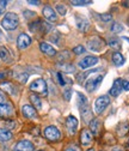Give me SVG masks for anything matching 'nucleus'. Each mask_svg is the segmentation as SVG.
<instances>
[{
	"label": "nucleus",
	"instance_id": "7ed1b4c3",
	"mask_svg": "<svg viewBox=\"0 0 129 151\" xmlns=\"http://www.w3.org/2000/svg\"><path fill=\"white\" fill-rule=\"evenodd\" d=\"M103 77H104L103 74H98V76H93V77H90V78L86 81V83H85V88H86V90L90 91V92L95 91V90L99 86V84L102 83Z\"/></svg>",
	"mask_w": 129,
	"mask_h": 151
},
{
	"label": "nucleus",
	"instance_id": "9b49d317",
	"mask_svg": "<svg viewBox=\"0 0 129 151\" xmlns=\"http://www.w3.org/2000/svg\"><path fill=\"white\" fill-rule=\"evenodd\" d=\"M33 144L30 140H21L14 146L16 151H33Z\"/></svg>",
	"mask_w": 129,
	"mask_h": 151
},
{
	"label": "nucleus",
	"instance_id": "393cba45",
	"mask_svg": "<svg viewBox=\"0 0 129 151\" xmlns=\"http://www.w3.org/2000/svg\"><path fill=\"white\" fill-rule=\"evenodd\" d=\"M128 131H129V125H128V124H122V125H120V126H118V129H117V132H118L120 136H124L125 133H128Z\"/></svg>",
	"mask_w": 129,
	"mask_h": 151
},
{
	"label": "nucleus",
	"instance_id": "4c0bfd02",
	"mask_svg": "<svg viewBox=\"0 0 129 151\" xmlns=\"http://www.w3.org/2000/svg\"><path fill=\"white\" fill-rule=\"evenodd\" d=\"M5 95H4V93L1 92V91H0V104H4V103H6L5 102Z\"/></svg>",
	"mask_w": 129,
	"mask_h": 151
},
{
	"label": "nucleus",
	"instance_id": "423d86ee",
	"mask_svg": "<svg viewBox=\"0 0 129 151\" xmlns=\"http://www.w3.org/2000/svg\"><path fill=\"white\" fill-rule=\"evenodd\" d=\"M104 46H105L104 41L100 39V37H97V36L90 39L87 42V48L92 52H100L104 48Z\"/></svg>",
	"mask_w": 129,
	"mask_h": 151
},
{
	"label": "nucleus",
	"instance_id": "473e14b6",
	"mask_svg": "<svg viewBox=\"0 0 129 151\" xmlns=\"http://www.w3.org/2000/svg\"><path fill=\"white\" fill-rule=\"evenodd\" d=\"M7 4H9L7 1H0V16H1V14L4 13L5 7H6V5H7Z\"/></svg>",
	"mask_w": 129,
	"mask_h": 151
},
{
	"label": "nucleus",
	"instance_id": "a19ab883",
	"mask_svg": "<svg viewBox=\"0 0 129 151\" xmlns=\"http://www.w3.org/2000/svg\"><path fill=\"white\" fill-rule=\"evenodd\" d=\"M4 76H5L4 73H0V79H3V78H4Z\"/></svg>",
	"mask_w": 129,
	"mask_h": 151
},
{
	"label": "nucleus",
	"instance_id": "412c9836",
	"mask_svg": "<svg viewBox=\"0 0 129 151\" xmlns=\"http://www.w3.org/2000/svg\"><path fill=\"white\" fill-rule=\"evenodd\" d=\"M90 128H91V132H92L93 134H98V133H99V129H100V122H99L97 119L91 120V122H90Z\"/></svg>",
	"mask_w": 129,
	"mask_h": 151
},
{
	"label": "nucleus",
	"instance_id": "2eb2a0df",
	"mask_svg": "<svg viewBox=\"0 0 129 151\" xmlns=\"http://www.w3.org/2000/svg\"><path fill=\"white\" fill-rule=\"evenodd\" d=\"M92 138H93V136H92V132L90 129H83L80 134V142L83 145H88L92 142Z\"/></svg>",
	"mask_w": 129,
	"mask_h": 151
},
{
	"label": "nucleus",
	"instance_id": "c03bdc74",
	"mask_svg": "<svg viewBox=\"0 0 129 151\" xmlns=\"http://www.w3.org/2000/svg\"><path fill=\"white\" fill-rule=\"evenodd\" d=\"M67 151H73V150H67Z\"/></svg>",
	"mask_w": 129,
	"mask_h": 151
},
{
	"label": "nucleus",
	"instance_id": "79ce46f5",
	"mask_svg": "<svg viewBox=\"0 0 129 151\" xmlns=\"http://www.w3.org/2000/svg\"><path fill=\"white\" fill-rule=\"evenodd\" d=\"M123 40H124V41H128V42H129V37H123Z\"/></svg>",
	"mask_w": 129,
	"mask_h": 151
},
{
	"label": "nucleus",
	"instance_id": "1a4fd4ad",
	"mask_svg": "<svg viewBox=\"0 0 129 151\" xmlns=\"http://www.w3.org/2000/svg\"><path fill=\"white\" fill-rule=\"evenodd\" d=\"M66 126H67V129H68V133L69 134H74L77 132V128H78V119L73 115H69L66 120Z\"/></svg>",
	"mask_w": 129,
	"mask_h": 151
},
{
	"label": "nucleus",
	"instance_id": "aec40b11",
	"mask_svg": "<svg viewBox=\"0 0 129 151\" xmlns=\"http://www.w3.org/2000/svg\"><path fill=\"white\" fill-rule=\"evenodd\" d=\"M113 63H114V65L115 66H122L123 64H124V58L122 56V54L121 53H118V52H115L114 54H113Z\"/></svg>",
	"mask_w": 129,
	"mask_h": 151
},
{
	"label": "nucleus",
	"instance_id": "f257e3e1",
	"mask_svg": "<svg viewBox=\"0 0 129 151\" xmlns=\"http://www.w3.org/2000/svg\"><path fill=\"white\" fill-rule=\"evenodd\" d=\"M78 106L80 108V113H81V116L84 118L85 122H91L92 119V114H91V110L88 108V102L87 99L83 95V93L78 92Z\"/></svg>",
	"mask_w": 129,
	"mask_h": 151
},
{
	"label": "nucleus",
	"instance_id": "5701e85b",
	"mask_svg": "<svg viewBox=\"0 0 129 151\" xmlns=\"http://www.w3.org/2000/svg\"><path fill=\"white\" fill-rule=\"evenodd\" d=\"M1 89L3 90H5L6 92H9V93H11V95H14L16 93V91H14V86L11 84V83H9V82H4V83H1Z\"/></svg>",
	"mask_w": 129,
	"mask_h": 151
},
{
	"label": "nucleus",
	"instance_id": "39448f33",
	"mask_svg": "<svg viewBox=\"0 0 129 151\" xmlns=\"http://www.w3.org/2000/svg\"><path fill=\"white\" fill-rule=\"evenodd\" d=\"M43 133H44V137L48 139V140H51V142H56L61 138V133H60V131L55 127V126H48L44 128L43 131Z\"/></svg>",
	"mask_w": 129,
	"mask_h": 151
},
{
	"label": "nucleus",
	"instance_id": "7c9ffc66",
	"mask_svg": "<svg viewBox=\"0 0 129 151\" xmlns=\"http://www.w3.org/2000/svg\"><path fill=\"white\" fill-rule=\"evenodd\" d=\"M73 52H74L77 55H80V54H83V53L85 52V48H84L83 46H77V47H74Z\"/></svg>",
	"mask_w": 129,
	"mask_h": 151
},
{
	"label": "nucleus",
	"instance_id": "c9c22d12",
	"mask_svg": "<svg viewBox=\"0 0 129 151\" xmlns=\"http://www.w3.org/2000/svg\"><path fill=\"white\" fill-rule=\"evenodd\" d=\"M122 88H123V90L129 91V82L128 81H122Z\"/></svg>",
	"mask_w": 129,
	"mask_h": 151
},
{
	"label": "nucleus",
	"instance_id": "c85d7f7f",
	"mask_svg": "<svg viewBox=\"0 0 129 151\" xmlns=\"http://www.w3.org/2000/svg\"><path fill=\"white\" fill-rule=\"evenodd\" d=\"M56 11H58V13H60L61 16H65L66 12H67V9H66L65 5H58V6H56Z\"/></svg>",
	"mask_w": 129,
	"mask_h": 151
},
{
	"label": "nucleus",
	"instance_id": "9d476101",
	"mask_svg": "<svg viewBox=\"0 0 129 151\" xmlns=\"http://www.w3.org/2000/svg\"><path fill=\"white\" fill-rule=\"evenodd\" d=\"M31 45V39L30 36L26 34H21L18 36V40H17V46L19 49H25Z\"/></svg>",
	"mask_w": 129,
	"mask_h": 151
},
{
	"label": "nucleus",
	"instance_id": "a878e982",
	"mask_svg": "<svg viewBox=\"0 0 129 151\" xmlns=\"http://www.w3.org/2000/svg\"><path fill=\"white\" fill-rule=\"evenodd\" d=\"M109 46L111 48H114V49H116V50L121 49V42L117 39H111V40H110L109 41Z\"/></svg>",
	"mask_w": 129,
	"mask_h": 151
},
{
	"label": "nucleus",
	"instance_id": "2f4dec72",
	"mask_svg": "<svg viewBox=\"0 0 129 151\" xmlns=\"http://www.w3.org/2000/svg\"><path fill=\"white\" fill-rule=\"evenodd\" d=\"M59 66H61L63 70H66L65 72H73L74 71V67L71 66V65H59Z\"/></svg>",
	"mask_w": 129,
	"mask_h": 151
},
{
	"label": "nucleus",
	"instance_id": "4468645a",
	"mask_svg": "<svg viewBox=\"0 0 129 151\" xmlns=\"http://www.w3.org/2000/svg\"><path fill=\"white\" fill-rule=\"evenodd\" d=\"M12 106L10 103H4L0 104V118H9L10 115H12Z\"/></svg>",
	"mask_w": 129,
	"mask_h": 151
},
{
	"label": "nucleus",
	"instance_id": "ddd939ff",
	"mask_svg": "<svg viewBox=\"0 0 129 151\" xmlns=\"http://www.w3.org/2000/svg\"><path fill=\"white\" fill-rule=\"evenodd\" d=\"M122 81L121 79H116L115 82H114V84H113V86H111V89H110V95L111 96H114V97H117L120 93L122 92Z\"/></svg>",
	"mask_w": 129,
	"mask_h": 151
},
{
	"label": "nucleus",
	"instance_id": "bb28decb",
	"mask_svg": "<svg viewBox=\"0 0 129 151\" xmlns=\"http://www.w3.org/2000/svg\"><path fill=\"white\" fill-rule=\"evenodd\" d=\"M123 25L122 24H120V23H114L113 24V27H111V31L113 32H115V34H118V32H122L123 31Z\"/></svg>",
	"mask_w": 129,
	"mask_h": 151
},
{
	"label": "nucleus",
	"instance_id": "a18cd8bd",
	"mask_svg": "<svg viewBox=\"0 0 129 151\" xmlns=\"http://www.w3.org/2000/svg\"><path fill=\"white\" fill-rule=\"evenodd\" d=\"M128 23H129V19H128Z\"/></svg>",
	"mask_w": 129,
	"mask_h": 151
},
{
	"label": "nucleus",
	"instance_id": "cd10ccee",
	"mask_svg": "<svg viewBox=\"0 0 129 151\" xmlns=\"http://www.w3.org/2000/svg\"><path fill=\"white\" fill-rule=\"evenodd\" d=\"M72 5L74 6H84V5H88V4H92V1H86V0H79V1H77V0H74V1H71Z\"/></svg>",
	"mask_w": 129,
	"mask_h": 151
},
{
	"label": "nucleus",
	"instance_id": "f03ea898",
	"mask_svg": "<svg viewBox=\"0 0 129 151\" xmlns=\"http://www.w3.org/2000/svg\"><path fill=\"white\" fill-rule=\"evenodd\" d=\"M18 24H19V18L13 12H7L1 21V25L5 30H14Z\"/></svg>",
	"mask_w": 129,
	"mask_h": 151
},
{
	"label": "nucleus",
	"instance_id": "dca6fc26",
	"mask_svg": "<svg viewBox=\"0 0 129 151\" xmlns=\"http://www.w3.org/2000/svg\"><path fill=\"white\" fill-rule=\"evenodd\" d=\"M43 16H44L46 19L51 21V22H55V21H56V18H58L56 17V13H55V11L50 6H46L43 9Z\"/></svg>",
	"mask_w": 129,
	"mask_h": 151
},
{
	"label": "nucleus",
	"instance_id": "58836bf2",
	"mask_svg": "<svg viewBox=\"0 0 129 151\" xmlns=\"http://www.w3.org/2000/svg\"><path fill=\"white\" fill-rule=\"evenodd\" d=\"M28 4H31V5H38L40 1H28Z\"/></svg>",
	"mask_w": 129,
	"mask_h": 151
},
{
	"label": "nucleus",
	"instance_id": "6ab92c4d",
	"mask_svg": "<svg viewBox=\"0 0 129 151\" xmlns=\"http://www.w3.org/2000/svg\"><path fill=\"white\" fill-rule=\"evenodd\" d=\"M12 139V132L6 128H0V142H9Z\"/></svg>",
	"mask_w": 129,
	"mask_h": 151
},
{
	"label": "nucleus",
	"instance_id": "4be33fe9",
	"mask_svg": "<svg viewBox=\"0 0 129 151\" xmlns=\"http://www.w3.org/2000/svg\"><path fill=\"white\" fill-rule=\"evenodd\" d=\"M0 58H1L6 63H11V55H10V52L6 47H1L0 48Z\"/></svg>",
	"mask_w": 129,
	"mask_h": 151
},
{
	"label": "nucleus",
	"instance_id": "f3484780",
	"mask_svg": "<svg viewBox=\"0 0 129 151\" xmlns=\"http://www.w3.org/2000/svg\"><path fill=\"white\" fill-rule=\"evenodd\" d=\"M40 48H41V50H42L44 54H47V55H50V56L56 55V50H55V48L51 47V46H50L49 43H47V42H42V43L40 45Z\"/></svg>",
	"mask_w": 129,
	"mask_h": 151
},
{
	"label": "nucleus",
	"instance_id": "0eeeda50",
	"mask_svg": "<svg viewBox=\"0 0 129 151\" xmlns=\"http://www.w3.org/2000/svg\"><path fill=\"white\" fill-rule=\"evenodd\" d=\"M30 90L37 93H47V83L44 82V79L38 78L30 84Z\"/></svg>",
	"mask_w": 129,
	"mask_h": 151
},
{
	"label": "nucleus",
	"instance_id": "c756f323",
	"mask_svg": "<svg viewBox=\"0 0 129 151\" xmlns=\"http://www.w3.org/2000/svg\"><path fill=\"white\" fill-rule=\"evenodd\" d=\"M100 19L103 22H110L113 19V16L110 13H103V14H100Z\"/></svg>",
	"mask_w": 129,
	"mask_h": 151
},
{
	"label": "nucleus",
	"instance_id": "f704fd0d",
	"mask_svg": "<svg viewBox=\"0 0 129 151\" xmlns=\"http://www.w3.org/2000/svg\"><path fill=\"white\" fill-rule=\"evenodd\" d=\"M71 93H72V90H71V89H67V90L65 91V93H63V95H65V99H66L67 101L71 100Z\"/></svg>",
	"mask_w": 129,
	"mask_h": 151
},
{
	"label": "nucleus",
	"instance_id": "b1692460",
	"mask_svg": "<svg viewBox=\"0 0 129 151\" xmlns=\"http://www.w3.org/2000/svg\"><path fill=\"white\" fill-rule=\"evenodd\" d=\"M30 100H31V102H32V104L35 106V108L36 109H41V107H42V103H41V100L36 96V95H30Z\"/></svg>",
	"mask_w": 129,
	"mask_h": 151
},
{
	"label": "nucleus",
	"instance_id": "a211bd4d",
	"mask_svg": "<svg viewBox=\"0 0 129 151\" xmlns=\"http://www.w3.org/2000/svg\"><path fill=\"white\" fill-rule=\"evenodd\" d=\"M88 21L86 18H83V17H77V27L79 30L81 31H86L88 29Z\"/></svg>",
	"mask_w": 129,
	"mask_h": 151
},
{
	"label": "nucleus",
	"instance_id": "37998d69",
	"mask_svg": "<svg viewBox=\"0 0 129 151\" xmlns=\"http://www.w3.org/2000/svg\"><path fill=\"white\" fill-rule=\"evenodd\" d=\"M87 151H95V150H93V149H88Z\"/></svg>",
	"mask_w": 129,
	"mask_h": 151
},
{
	"label": "nucleus",
	"instance_id": "f8f14e48",
	"mask_svg": "<svg viewBox=\"0 0 129 151\" xmlns=\"http://www.w3.org/2000/svg\"><path fill=\"white\" fill-rule=\"evenodd\" d=\"M22 113L23 115L28 119H37V113H36V109L30 106V104H24L22 108Z\"/></svg>",
	"mask_w": 129,
	"mask_h": 151
},
{
	"label": "nucleus",
	"instance_id": "ea45409f",
	"mask_svg": "<svg viewBox=\"0 0 129 151\" xmlns=\"http://www.w3.org/2000/svg\"><path fill=\"white\" fill-rule=\"evenodd\" d=\"M113 151H123V150H122L121 147H115V149H114Z\"/></svg>",
	"mask_w": 129,
	"mask_h": 151
},
{
	"label": "nucleus",
	"instance_id": "e433bc0d",
	"mask_svg": "<svg viewBox=\"0 0 129 151\" xmlns=\"http://www.w3.org/2000/svg\"><path fill=\"white\" fill-rule=\"evenodd\" d=\"M18 79H19L22 83H25V82H26V79H28V74H26V73H24V74L19 76V77H18Z\"/></svg>",
	"mask_w": 129,
	"mask_h": 151
},
{
	"label": "nucleus",
	"instance_id": "20e7f679",
	"mask_svg": "<svg viewBox=\"0 0 129 151\" xmlns=\"http://www.w3.org/2000/svg\"><path fill=\"white\" fill-rule=\"evenodd\" d=\"M110 104V99L109 96L106 95H103V96H99L96 102H95V111L96 114H102V113L105 110V108Z\"/></svg>",
	"mask_w": 129,
	"mask_h": 151
},
{
	"label": "nucleus",
	"instance_id": "49530a36",
	"mask_svg": "<svg viewBox=\"0 0 129 151\" xmlns=\"http://www.w3.org/2000/svg\"><path fill=\"white\" fill-rule=\"evenodd\" d=\"M40 151H42V150H40Z\"/></svg>",
	"mask_w": 129,
	"mask_h": 151
},
{
	"label": "nucleus",
	"instance_id": "6e6552de",
	"mask_svg": "<svg viewBox=\"0 0 129 151\" xmlns=\"http://www.w3.org/2000/svg\"><path fill=\"white\" fill-rule=\"evenodd\" d=\"M97 63H98V58H97V56L88 55V56H85L83 60L79 61V67L83 68V70H85V68H88L91 66H95Z\"/></svg>",
	"mask_w": 129,
	"mask_h": 151
},
{
	"label": "nucleus",
	"instance_id": "72a5a7b5",
	"mask_svg": "<svg viewBox=\"0 0 129 151\" xmlns=\"http://www.w3.org/2000/svg\"><path fill=\"white\" fill-rule=\"evenodd\" d=\"M56 77H58V79H59V84L60 85H65V83H66V81L63 79V77H62V74L59 72V73H56Z\"/></svg>",
	"mask_w": 129,
	"mask_h": 151
}]
</instances>
